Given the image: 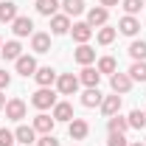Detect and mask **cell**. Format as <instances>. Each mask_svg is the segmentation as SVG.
I'll use <instances>...</instances> for the list:
<instances>
[{
    "mask_svg": "<svg viewBox=\"0 0 146 146\" xmlns=\"http://www.w3.org/2000/svg\"><path fill=\"white\" fill-rule=\"evenodd\" d=\"M31 104H34L36 110H51L56 104V93L51 90V87H39V90L31 96Z\"/></svg>",
    "mask_w": 146,
    "mask_h": 146,
    "instance_id": "cell-1",
    "label": "cell"
},
{
    "mask_svg": "<svg viewBox=\"0 0 146 146\" xmlns=\"http://www.w3.org/2000/svg\"><path fill=\"white\" fill-rule=\"evenodd\" d=\"M79 76H73V73H62L59 79H56V90L62 93V96H73V93L79 90Z\"/></svg>",
    "mask_w": 146,
    "mask_h": 146,
    "instance_id": "cell-2",
    "label": "cell"
},
{
    "mask_svg": "<svg viewBox=\"0 0 146 146\" xmlns=\"http://www.w3.org/2000/svg\"><path fill=\"white\" fill-rule=\"evenodd\" d=\"M3 110H6V118H11V121H23L25 118V101L23 98H9Z\"/></svg>",
    "mask_w": 146,
    "mask_h": 146,
    "instance_id": "cell-3",
    "label": "cell"
},
{
    "mask_svg": "<svg viewBox=\"0 0 146 146\" xmlns=\"http://www.w3.org/2000/svg\"><path fill=\"white\" fill-rule=\"evenodd\" d=\"M110 87H112V93H129V87H132V79H129V73H112L110 76Z\"/></svg>",
    "mask_w": 146,
    "mask_h": 146,
    "instance_id": "cell-4",
    "label": "cell"
},
{
    "mask_svg": "<svg viewBox=\"0 0 146 146\" xmlns=\"http://www.w3.org/2000/svg\"><path fill=\"white\" fill-rule=\"evenodd\" d=\"M70 34H73V39H76L79 45H87V39L93 36V25H90V23H73Z\"/></svg>",
    "mask_w": 146,
    "mask_h": 146,
    "instance_id": "cell-5",
    "label": "cell"
},
{
    "mask_svg": "<svg viewBox=\"0 0 146 146\" xmlns=\"http://www.w3.org/2000/svg\"><path fill=\"white\" fill-rule=\"evenodd\" d=\"M14 68H17L20 76L28 79V76H34V73H36V59H34V56H28V54H23L17 62H14Z\"/></svg>",
    "mask_w": 146,
    "mask_h": 146,
    "instance_id": "cell-6",
    "label": "cell"
},
{
    "mask_svg": "<svg viewBox=\"0 0 146 146\" xmlns=\"http://www.w3.org/2000/svg\"><path fill=\"white\" fill-rule=\"evenodd\" d=\"M31 51L34 54H48L51 51V34H42V31L31 34Z\"/></svg>",
    "mask_w": 146,
    "mask_h": 146,
    "instance_id": "cell-7",
    "label": "cell"
},
{
    "mask_svg": "<svg viewBox=\"0 0 146 146\" xmlns=\"http://www.w3.org/2000/svg\"><path fill=\"white\" fill-rule=\"evenodd\" d=\"M68 132H70L73 141H84V138H87V132H90V124H87L84 118H73L70 127H68Z\"/></svg>",
    "mask_w": 146,
    "mask_h": 146,
    "instance_id": "cell-8",
    "label": "cell"
},
{
    "mask_svg": "<svg viewBox=\"0 0 146 146\" xmlns=\"http://www.w3.org/2000/svg\"><path fill=\"white\" fill-rule=\"evenodd\" d=\"M101 112L112 118V115H118L121 112V96L118 93H112V96H104V101H101Z\"/></svg>",
    "mask_w": 146,
    "mask_h": 146,
    "instance_id": "cell-9",
    "label": "cell"
},
{
    "mask_svg": "<svg viewBox=\"0 0 146 146\" xmlns=\"http://www.w3.org/2000/svg\"><path fill=\"white\" fill-rule=\"evenodd\" d=\"M11 31H14V36H28V34H34V20L31 17H20L11 23Z\"/></svg>",
    "mask_w": 146,
    "mask_h": 146,
    "instance_id": "cell-10",
    "label": "cell"
},
{
    "mask_svg": "<svg viewBox=\"0 0 146 146\" xmlns=\"http://www.w3.org/2000/svg\"><path fill=\"white\" fill-rule=\"evenodd\" d=\"M79 82L84 84V87H98V82H101V73H98V68H82V73H79Z\"/></svg>",
    "mask_w": 146,
    "mask_h": 146,
    "instance_id": "cell-11",
    "label": "cell"
},
{
    "mask_svg": "<svg viewBox=\"0 0 146 146\" xmlns=\"http://www.w3.org/2000/svg\"><path fill=\"white\" fill-rule=\"evenodd\" d=\"M54 127H56V118H54V115L39 112V115L34 118V129H36V132H42V135H51V132H54Z\"/></svg>",
    "mask_w": 146,
    "mask_h": 146,
    "instance_id": "cell-12",
    "label": "cell"
},
{
    "mask_svg": "<svg viewBox=\"0 0 146 146\" xmlns=\"http://www.w3.org/2000/svg\"><path fill=\"white\" fill-rule=\"evenodd\" d=\"M107 17H110V9H104V6H96V9L87 11V23H90L93 28H96V25H98V28L107 25Z\"/></svg>",
    "mask_w": 146,
    "mask_h": 146,
    "instance_id": "cell-13",
    "label": "cell"
},
{
    "mask_svg": "<svg viewBox=\"0 0 146 146\" xmlns=\"http://www.w3.org/2000/svg\"><path fill=\"white\" fill-rule=\"evenodd\" d=\"M34 79H36V84H39V87H51V84H54L59 76H56V70H54V68H36Z\"/></svg>",
    "mask_w": 146,
    "mask_h": 146,
    "instance_id": "cell-14",
    "label": "cell"
},
{
    "mask_svg": "<svg viewBox=\"0 0 146 146\" xmlns=\"http://www.w3.org/2000/svg\"><path fill=\"white\" fill-rule=\"evenodd\" d=\"M73 59H76L82 68H87V65L96 62V51H93L90 45H79V48H76V54H73Z\"/></svg>",
    "mask_w": 146,
    "mask_h": 146,
    "instance_id": "cell-15",
    "label": "cell"
},
{
    "mask_svg": "<svg viewBox=\"0 0 146 146\" xmlns=\"http://www.w3.org/2000/svg\"><path fill=\"white\" fill-rule=\"evenodd\" d=\"M118 31H121V34H127V36H135L138 31H141V23L132 17V14H127V17L118 20Z\"/></svg>",
    "mask_w": 146,
    "mask_h": 146,
    "instance_id": "cell-16",
    "label": "cell"
},
{
    "mask_svg": "<svg viewBox=\"0 0 146 146\" xmlns=\"http://www.w3.org/2000/svg\"><path fill=\"white\" fill-rule=\"evenodd\" d=\"M51 31H54L56 36L68 34V31H70V17H68V14H54V17H51Z\"/></svg>",
    "mask_w": 146,
    "mask_h": 146,
    "instance_id": "cell-17",
    "label": "cell"
},
{
    "mask_svg": "<svg viewBox=\"0 0 146 146\" xmlns=\"http://www.w3.org/2000/svg\"><path fill=\"white\" fill-rule=\"evenodd\" d=\"M101 101H104V96L98 87H87V90L82 93V104L84 107H101Z\"/></svg>",
    "mask_w": 146,
    "mask_h": 146,
    "instance_id": "cell-18",
    "label": "cell"
},
{
    "mask_svg": "<svg viewBox=\"0 0 146 146\" xmlns=\"http://www.w3.org/2000/svg\"><path fill=\"white\" fill-rule=\"evenodd\" d=\"M20 51H23V45H20L17 39H9V42H3V48H0V56H3V59H14V62H17L20 56Z\"/></svg>",
    "mask_w": 146,
    "mask_h": 146,
    "instance_id": "cell-19",
    "label": "cell"
},
{
    "mask_svg": "<svg viewBox=\"0 0 146 146\" xmlns=\"http://www.w3.org/2000/svg\"><path fill=\"white\" fill-rule=\"evenodd\" d=\"M54 118H56V121H68V124H70L76 115H73V107L68 104V101H56V104H54Z\"/></svg>",
    "mask_w": 146,
    "mask_h": 146,
    "instance_id": "cell-20",
    "label": "cell"
},
{
    "mask_svg": "<svg viewBox=\"0 0 146 146\" xmlns=\"http://www.w3.org/2000/svg\"><path fill=\"white\" fill-rule=\"evenodd\" d=\"M14 141L23 143V146L34 143V141H36V129L34 127H17V129H14Z\"/></svg>",
    "mask_w": 146,
    "mask_h": 146,
    "instance_id": "cell-21",
    "label": "cell"
},
{
    "mask_svg": "<svg viewBox=\"0 0 146 146\" xmlns=\"http://www.w3.org/2000/svg\"><path fill=\"white\" fill-rule=\"evenodd\" d=\"M14 20H17V3L3 0L0 3V23H14Z\"/></svg>",
    "mask_w": 146,
    "mask_h": 146,
    "instance_id": "cell-22",
    "label": "cell"
},
{
    "mask_svg": "<svg viewBox=\"0 0 146 146\" xmlns=\"http://www.w3.org/2000/svg\"><path fill=\"white\" fill-rule=\"evenodd\" d=\"M59 6H62L59 0H36V11H39L42 17H54Z\"/></svg>",
    "mask_w": 146,
    "mask_h": 146,
    "instance_id": "cell-23",
    "label": "cell"
},
{
    "mask_svg": "<svg viewBox=\"0 0 146 146\" xmlns=\"http://www.w3.org/2000/svg\"><path fill=\"white\" fill-rule=\"evenodd\" d=\"M129 56H132L135 62H146V42L143 39H135V42L129 45Z\"/></svg>",
    "mask_w": 146,
    "mask_h": 146,
    "instance_id": "cell-24",
    "label": "cell"
},
{
    "mask_svg": "<svg viewBox=\"0 0 146 146\" xmlns=\"http://www.w3.org/2000/svg\"><path fill=\"white\" fill-rule=\"evenodd\" d=\"M62 9H65L68 17H76V14L84 11V0H62Z\"/></svg>",
    "mask_w": 146,
    "mask_h": 146,
    "instance_id": "cell-25",
    "label": "cell"
},
{
    "mask_svg": "<svg viewBox=\"0 0 146 146\" xmlns=\"http://www.w3.org/2000/svg\"><path fill=\"white\" fill-rule=\"evenodd\" d=\"M127 121H129V127H132V129H143L146 127V110H132Z\"/></svg>",
    "mask_w": 146,
    "mask_h": 146,
    "instance_id": "cell-26",
    "label": "cell"
},
{
    "mask_svg": "<svg viewBox=\"0 0 146 146\" xmlns=\"http://www.w3.org/2000/svg\"><path fill=\"white\" fill-rule=\"evenodd\" d=\"M107 129H110V132H121V135H124V132L129 129V121H127V118H121V115H112V118L107 121Z\"/></svg>",
    "mask_w": 146,
    "mask_h": 146,
    "instance_id": "cell-27",
    "label": "cell"
},
{
    "mask_svg": "<svg viewBox=\"0 0 146 146\" xmlns=\"http://www.w3.org/2000/svg\"><path fill=\"white\" fill-rule=\"evenodd\" d=\"M115 34H118V28H110V25H101V28H98V36H96V39H98V45H110V42L115 39Z\"/></svg>",
    "mask_w": 146,
    "mask_h": 146,
    "instance_id": "cell-28",
    "label": "cell"
},
{
    "mask_svg": "<svg viewBox=\"0 0 146 146\" xmlns=\"http://www.w3.org/2000/svg\"><path fill=\"white\" fill-rule=\"evenodd\" d=\"M129 79H132V82H146V62H132Z\"/></svg>",
    "mask_w": 146,
    "mask_h": 146,
    "instance_id": "cell-29",
    "label": "cell"
},
{
    "mask_svg": "<svg viewBox=\"0 0 146 146\" xmlns=\"http://www.w3.org/2000/svg\"><path fill=\"white\" fill-rule=\"evenodd\" d=\"M115 68H118V62H115L112 56H101V59H98V73H110V76H112Z\"/></svg>",
    "mask_w": 146,
    "mask_h": 146,
    "instance_id": "cell-30",
    "label": "cell"
},
{
    "mask_svg": "<svg viewBox=\"0 0 146 146\" xmlns=\"http://www.w3.org/2000/svg\"><path fill=\"white\" fill-rule=\"evenodd\" d=\"M121 3H124V11L132 14V17H135V14L141 11V6H143V0H121Z\"/></svg>",
    "mask_w": 146,
    "mask_h": 146,
    "instance_id": "cell-31",
    "label": "cell"
},
{
    "mask_svg": "<svg viewBox=\"0 0 146 146\" xmlns=\"http://www.w3.org/2000/svg\"><path fill=\"white\" fill-rule=\"evenodd\" d=\"M107 146H129V143H127V138H124L121 132H110V138H107Z\"/></svg>",
    "mask_w": 146,
    "mask_h": 146,
    "instance_id": "cell-32",
    "label": "cell"
},
{
    "mask_svg": "<svg viewBox=\"0 0 146 146\" xmlns=\"http://www.w3.org/2000/svg\"><path fill=\"white\" fill-rule=\"evenodd\" d=\"M11 143H14V132L0 127V146H11Z\"/></svg>",
    "mask_w": 146,
    "mask_h": 146,
    "instance_id": "cell-33",
    "label": "cell"
},
{
    "mask_svg": "<svg viewBox=\"0 0 146 146\" xmlns=\"http://www.w3.org/2000/svg\"><path fill=\"white\" fill-rule=\"evenodd\" d=\"M36 146H59V141H56L54 135H42V138L36 141Z\"/></svg>",
    "mask_w": 146,
    "mask_h": 146,
    "instance_id": "cell-34",
    "label": "cell"
},
{
    "mask_svg": "<svg viewBox=\"0 0 146 146\" xmlns=\"http://www.w3.org/2000/svg\"><path fill=\"white\" fill-rule=\"evenodd\" d=\"M9 84H11V76H9L6 70H0V90H6Z\"/></svg>",
    "mask_w": 146,
    "mask_h": 146,
    "instance_id": "cell-35",
    "label": "cell"
},
{
    "mask_svg": "<svg viewBox=\"0 0 146 146\" xmlns=\"http://www.w3.org/2000/svg\"><path fill=\"white\" fill-rule=\"evenodd\" d=\"M98 3H101V6H104V9H110V6H118V3H121V0H98Z\"/></svg>",
    "mask_w": 146,
    "mask_h": 146,
    "instance_id": "cell-36",
    "label": "cell"
},
{
    "mask_svg": "<svg viewBox=\"0 0 146 146\" xmlns=\"http://www.w3.org/2000/svg\"><path fill=\"white\" fill-rule=\"evenodd\" d=\"M6 107V96H3V93H0V110Z\"/></svg>",
    "mask_w": 146,
    "mask_h": 146,
    "instance_id": "cell-37",
    "label": "cell"
},
{
    "mask_svg": "<svg viewBox=\"0 0 146 146\" xmlns=\"http://www.w3.org/2000/svg\"><path fill=\"white\" fill-rule=\"evenodd\" d=\"M129 146H146V143H141V141H138V143H129Z\"/></svg>",
    "mask_w": 146,
    "mask_h": 146,
    "instance_id": "cell-38",
    "label": "cell"
},
{
    "mask_svg": "<svg viewBox=\"0 0 146 146\" xmlns=\"http://www.w3.org/2000/svg\"><path fill=\"white\" fill-rule=\"evenodd\" d=\"M0 48H3V39H0Z\"/></svg>",
    "mask_w": 146,
    "mask_h": 146,
    "instance_id": "cell-39",
    "label": "cell"
},
{
    "mask_svg": "<svg viewBox=\"0 0 146 146\" xmlns=\"http://www.w3.org/2000/svg\"><path fill=\"white\" fill-rule=\"evenodd\" d=\"M143 143H146V141H143Z\"/></svg>",
    "mask_w": 146,
    "mask_h": 146,
    "instance_id": "cell-40",
    "label": "cell"
}]
</instances>
